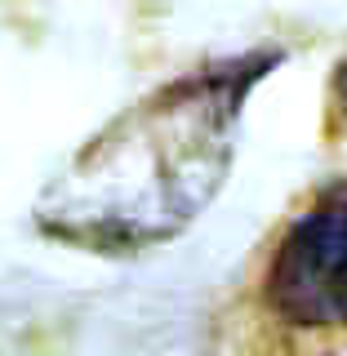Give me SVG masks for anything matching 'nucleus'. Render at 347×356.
I'll return each mask as SVG.
<instances>
[{
    "label": "nucleus",
    "mask_w": 347,
    "mask_h": 356,
    "mask_svg": "<svg viewBox=\"0 0 347 356\" xmlns=\"http://www.w3.org/2000/svg\"><path fill=\"white\" fill-rule=\"evenodd\" d=\"M272 63L227 58L134 103L40 196V227L103 254L178 236L223 187L241 103Z\"/></svg>",
    "instance_id": "obj_1"
},
{
    "label": "nucleus",
    "mask_w": 347,
    "mask_h": 356,
    "mask_svg": "<svg viewBox=\"0 0 347 356\" xmlns=\"http://www.w3.org/2000/svg\"><path fill=\"white\" fill-rule=\"evenodd\" d=\"M263 298L285 325L347 330V178L325 183L285 227L263 276Z\"/></svg>",
    "instance_id": "obj_2"
},
{
    "label": "nucleus",
    "mask_w": 347,
    "mask_h": 356,
    "mask_svg": "<svg viewBox=\"0 0 347 356\" xmlns=\"http://www.w3.org/2000/svg\"><path fill=\"white\" fill-rule=\"evenodd\" d=\"M339 89H343V103H347V67H339Z\"/></svg>",
    "instance_id": "obj_3"
}]
</instances>
